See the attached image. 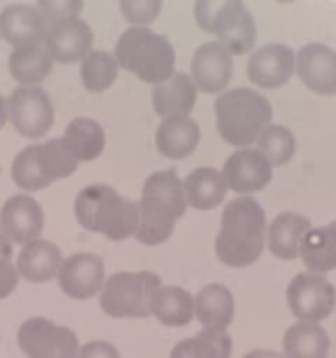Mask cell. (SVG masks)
<instances>
[{"mask_svg":"<svg viewBox=\"0 0 336 358\" xmlns=\"http://www.w3.org/2000/svg\"><path fill=\"white\" fill-rule=\"evenodd\" d=\"M265 208L251 196L231 199L220 213L216 255L227 268H247L261 257L266 245Z\"/></svg>","mask_w":336,"mask_h":358,"instance_id":"6da1fadb","label":"cell"},{"mask_svg":"<svg viewBox=\"0 0 336 358\" xmlns=\"http://www.w3.org/2000/svg\"><path fill=\"white\" fill-rule=\"evenodd\" d=\"M188 210L182 180L174 170L156 171L144 182L139 203L136 241L146 247H158L170 240L175 224Z\"/></svg>","mask_w":336,"mask_h":358,"instance_id":"7a4b0ae2","label":"cell"},{"mask_svg":"<svg viewBox=\"0 0 336 358\" xmlns=\"http://www.w3.org/2000/svg\"><path fill=\"white\" fill-rule=\"evenodd\" d=\"M76 219L84 229L98 233L112 241L135 236L139 227V203L122 198L115 189L93 184L77 194Z\"/></svg>","mask_w":336,"mask_h":358,"instance_id":"3957f363","label":"cell"},{"mask_svg":"<svg viewBox=\"0 0 336 358\" xmlns=\"http://www.w3.org/2000/svg\"><path fill=\"white\" fill-rule=\"evenodd\" d=\"M214 110L219 135L238 149L252 145L273 117L272 103L251 87H234L223 93Z\"/></svg>","mask_w":336,"mask_h":358,"instance_id":"277c9868","label":"cell"},{"mask_svg":"<svg viewBox=\"0 0 336 358\" xmlns=\"http://www.w3.org/2000/svg\"><path fill=\"white\" fill-rule=\"evenodd\" d=\"M114 56L119 69L153 86L164 83L175 73L174 45L167 37L147 27H132L122 31Z\"/></svg>","mask_w":336,"mask_h":358,"instance_id":"5b68a950","label":"cell"},{"mask_svg":"<svg viewBox=\"0 0 336 358\" xmlns=\"http://www.w3.org/2000/svg\"><path fill=\"white\" fill-rule=\"evenodd\" d=\"M160 287V276L150 271L114 273L102 287L100 306L112 318H147Z\"/></svg>","mask_w":336,"mask_h":358,"instance_id":"8992f818","label":"cell"},{"mask_svg":"<svg viewBox=\"0 0 336 358\" xmlns=\"http://www.w3.org/2000/svg\"><path fill=\"white\" fill-rule=\"evenodd\" d=\"M7 121L21 136L38 140L55 124V107L42 87L20 86L6 100Z\"/></svg>","mask_w":336,"mask_h":358,"instance_id":"52a82bcc","label":"cell"},{"mask_svg":"<svg viewBox=\"0 0 336 358\" xmlns=\"http://www.w3.org/2000/svg\"><path fill=\"white\" fill-rule=\"evenodd\" d=\"M18 346L27 358H77L80 348L76 332L41 317L21 324Z\"/></svg>","mask_w":336,"mask_h":358,"instance_id":"ba28073f","label":"cell"},{"mask_svg":"<svg viewBox=\"0 0 336 358\" xmlns=\"http://www.w3.org/2000/svg\"><path fill=\"white\" fill-rule=\"evenodd\" d=\"M287 306L298 320L321 322L336 306V290L324 275L300 273L287 285Z\"/></svg>","mask_w":336,"mask_h":358,"instance_id":"9c48e42d","label":"cell"},{"mask_svg":"<svg viewBox=\"0 0 336 358\" xmlns=\"http://www.w3.org/2000/svg\"><path fill=\"white\" fill-rule=\"evenodd\" d=\"M44 210L30 194H14L0 210V231L10 245H27L38 240L44 231Z\"/></svg>","mask_w":336,"mask_h":358,"instance_id":"30bf717a","label":"cell"},{"mask_svg":"<svg viewBox=\"0 0 336 358\" xmlns=\"http://www.w3.org/2000/svg\"><path fill=\"white\" fill-rule=\"evenodd\" d=\"M58 283L62 292L72 299H91L102 292L105 283L104 259L90 252L70 255L59 268Z\"/></svg>","mask_w":336,"mask_h":358,"instance_id":"8fae6325","label":"cell"},{"mask_svg":"<svg viewBox=\"0 0 336 358\" xmlns=\"http://www.w3.org/2000/svg\"><path fill=\"white\" fill-rule=\"evenodd\" d=\"M296 72V55L286 44L272 42L255 49L247 62V77L262 90L286 86Z\"/></svg>","mask_w":336,"mask_h":358,"instance_id":"7c38bea8","label":"cell"},{"mask_svg":"<svg viewBox=\"0 0 336 358\" xmlns=\"http://www.w3.org/2000/svg\"><path fill=\"white\" fill-rule=\"evenodd\" d=\"M227 191L247 196L265 189L272 182L273 168L255 149H238L231 154L220 170Z\"/></svg>","mask_w":336,"mask_h":358,"instance_id":"4fadbf2b","label":"cell"},{"mask_svg":"<svg viewBox=\"0 0 336 358\" xmlns=\"http://www.w3.org/2000/svg\"><path fill=\"white\" fill-rule=\"evenodd\" d=\"M233 76V56L217 41L205 42L191 59V79L196 90L216 94L224 91Z\"/></svg>","mask_w":336,"mask_h":358,"instance_id":"5bb4252c","label":"cell"},{"mask_svg":"<svg viewBox=\"0 0 336 358\" xmlns=\"http://www.w3.org/2000/svg\"><path fill=\"white\" fill-rule=\"evenodd\" d=\"M301 83L322 96L336 94V51L322 42H310L296 55Z\"/></svg>","mask_w":336,"mask_h":358,"instance_id":"9a60e30c","label":"cell"},{"mask_svg":"<svg viewBox=\"0 0 336 358\" xmlns=\"http://www.w3.org/2000/svg\"><path fill=\"white\" fill-rule=\"evenodd\" d=\"M93 30L80 17L59 21L48 27L44 45L52 62H83L93 51Z\"/></svg>","mask_w":336,"mask_h":358,"instance_id":"2e32d148","label":"cell"},{"mask_svg":"<svg viewBox=\"0 0 336 358\" xmlns=\"http://www.w3.org/2000/svg\"><path fill=\"white\" fill-rule=\"evenodd\" d=\"M48 27L41 10L27 3H10L0 13V37L14 49L44 44Z\"/></svg>","mask_w":336,"mask_h":358,"instance_id":"e0dca14e","label":"cell"},{"mask_svg":"<svg viewBox=\"0 0 336 358\" xmlns=\"http://www.w3.org/2000/svg\"><path fill=\"white\" fill-rule=\"evenodd\" d=\"M62 250L48 240H35L23 245L16 259L20 278L31 283H46L58 278L63 264Z\"/></svg>","mask_w":336,"mask_h":358,"instance_id":"ac0fdd59","label":"cell"},{"mask_svg":"<svg viewBox=\"0 0 336 358\" xmlns=\"http://www.w3.org/2000/svg\"><path fill=\"white\" fill-rule=\"evenodd\" d=\"M312 229L307 217L294 212H284L270 222L266 231L268 250L280 261H294L300 257L304 236Z\"/></svg>","mask_w":336,"mask_h":358,"instance_id":"d6986e66","label":"cell"},{"mask_svg":"<svg viewBox=\"0 0 336 358\" xmlns=\"http://www.w3.org/2000/svg\"><path fill=\"white\" fill-rule=\"evenodd\" d=\"M200 126L189 115L161 119L156 129V147L168 159H184L191 156L200 143Z\"/></svg>","mask_w":336,"mask_h":358,"instance_id":"ffe728a7","label":"cell"},{"mask_svg":"<svg viewBox=\"0 0 336 358\" xmlns=\"http://www.w3.org/2000/svg\"><path fill=\"white\" fill-rule=\"evenodd\" d=\"M198 100V90L188 73L175 72L170 79L153 90L154 112L161 119L174 115H189Z\"/></svg>","mask_w":336,"mask_h":358,"instance_id":"44dd1931","label":"cell"},{"mask_svg":"<svg viewBox=\"0 0 336 358\" xmlns=\"http://www.w3.org/2000/svg\"><path fill=\"white\" fill-rule=\"evenodd\" d=\"M195 317L203 329L226 331L234 317V299L220 283L205 285L195 297Z\"/></svg>","mask_w":336,"mask_h":358,"instance_id":"7402d4cb","label":"cell"},{"mask_svg":"<svg viewBox=\"0 0 336 358\" xmlns=\"http://www.w3.org/2000/svg\"><path fill=\"white\" fill-rule=\"evenodd\" d=\"M182 187L188 206L200 212L217 208L227 194V185L223 175L212 166L196 168L184 178Z\"/></svg>","mask_w":336,"mask_h":358,"instance_id":"603a6c76","label":"cell"},{"mask_svg":"<svg viewBox=\"0 0 336 358\" xmlns=\"http://www.w3.org/2000/svg\"><path fill=\"white\" fill-rule=\"evenodd\" d=\"M331 341L317 322L298 320L284 334V355L287 358H328Z\"/></svg>","mask_w":336,"mask_h":358,"instance_id":"cb8c5ba5","label":"cell"},{"mask_svg":"<svg viewBox=\"0 0 336 358\" xmlns=\"http://www.w3.org/2000/svg\"><path fill=\"white\" fill-rule=\"evenodd\" d=\"M300 257L310 273L335 271L336 269V220L322 227H312L301 245Z\"/></svg>","mask_w":336,"mask_h":358,"instance_id":"d4e9b609","label":"cell"},{"mask_svg":"<svg viewBox=\"0 0 336 358\" xmlns=\"http://www.w3.org/2000/svg\"><path fill=\"white\" fill-rule=\"evenodd\" d=\"M150 315L167 327H182L195 318V297L182 287L161 285L153 297Z\"/></svg>","mask_w":336,"mask_h":358,"instance_id":"484cf974","label":"cell"},{"mask_svg":"<svg viewBox=\"0 0 336 358\" xmlns=\"http://www.w3.org/2000/svg\"><path fill=\"white\" fill-rule=\"evenodd\" d=\"M52 65L44 44L16 48L9 56V73L20 86H38L51 73Z\"/></svg>","mask_w":336,"mask_h":358,"instance_id":"4316f807","label":"cell"},{"mask_svg":"<svg viewBox=\"0 0 336 358\" xmlns=\"http://www.w3.org/2000/svg\"><path fill=\"white\" fill-rule=\"evenodd\" d=\"M245 10L244 0H196L192 14L203 31L219 37L238 23Z\"/></svg>","mask_w":336,"mask_h":358,"instance_id":"83f0119b","label":"cell"},{"mask_svg":"<svg viewBox=\"0 0 336 358\" xmlns=\"http://www.w3.org/2000/svg\"><path fill=\"white\" fill-rule=\"evenodd\" d=\"M63 138L80 163L94 161L105 149V131L102 124L90 117H76L65 128Z\"/></svg>","mask_w":336,"mask_h":358,"instance_id":"f1b7e54d","label":"cell"},{"mask_svg":"<svg viewBox=\"0 0 336 358\" xmlns=\"http://www.w3.org/2000/svg\"><path fill=\"white\" fill-rule=\"evenodd\" d=\"M37 159L42 175L49 182V185L76 173L80 163L63 136L38 143Z\"/></svg>","mask_w":336,"mask_h":358,"instance_id":"f546056e","label":"cell"},{"mask_svg":"<svg viewBox=\"0 0 336 358\" xmlns=\"http://www.w3.org/2000/svg\"><path fill=\"white\" fill-rule=\"evenodd\" d=\"M233 341L226 331L203 329L195 338L182 339L174 346L170 358H230Z\"/></svg>","mask_w":336,"mask_h":358,"instance_id":"4dcf8cb0","label":"cell"},{"mask_svg":"<svg viewBox=\"0 0 336 358\" xmlns=\"http://www.w3.org/2000/svg\"><path fill=\"white\" fill-rule=\"evenodd\" d=\"M119 63L112 52L91 51L80 62V83L90 93H104L115 83Z\"/></svg>","mask_w":336,"mask_h":358,"instance_id":"1f68e13d","label":"cell"},{"mask_svg":"<svg viewBox=\"0 0 336 358\" xmlns=\"http://www.w3.org/2000/svg\"><path fill=\"white\" fill-rule=\"evenodd\" d=\"M258 152L270 163V166H284L296 152V138L293 131L282 124H268L255 140Z\"/></svg>","mask_w":336,"mask_h":358,"instance_id":"d6a6232c","label":"cell"},{"mask_svg":"<svg viewBox=\"0 0 336 358\" xmlns=\"http://www.w3.org/2000/svg\"><path fill=\"white\" fill-rule=\"evenodd\" d=\"M37 149L38 143L24 147L23 150L18 152V156L13 161L10 177H13V182L21 191L37 192L49 187V182L46 180L41 171V166H38Z\"/></svg>","mask_w":336,"mask_h":358,"instance_id":"836d02e7","label":"cell"},{"mask_svg":"<svg viewBox=\"0 0 336 358\" xmlns=\"http://www.w3.org/2000/svg\"><path fill=\"white\" fill-rule=\"evenodd\" d=\"M217 42L230 51L231 56H241L252 51L255 44V21L248 10L238 20V23L223 35L217 37Z\"/></svg>","mask_w":336,"mask_h":358,"instance_id":"e575fe53","label":"cell"},{"mask_svg":"<svg viewBox=\"0 0 336 358\" xmlns=\"http://www.w3.org/2000/svg\"><path fill=\"white\" fill-rule=\"evenodd\" d=\"M119 7L125 20L133 27H147L158 20L163 0H119Z\"/></svg>","mask_w":336,"mask_h":358,"instance_id":"d590c367","label":"cell"},{"mask_svg":"<svg viewBox=\"0 0 336 358\" xmlns=\"http://www.w3.org/2000/svg\"><path fill=\"white\" fill-rule=\"evenodd\" d=\"M84 0H37V9L48 21V24L59 21L76 20L83 10Z\"/></svg>","mask_w":336,"mask_h":358,"instance_id":"8d00e7d4","label":"cell"},{"mask_svg":"<svg viewBox=\"0 0 336 358\" xmlns=\"http://www.w3.org/2000/svg\"><path fill=\"white\" fill-rule=\"evenodd\" d=\"M20 283V273L10 259L0 257V301L9 297Z\"/></svg>","mask_w":336,"mask_h":358,"instance_id":"74e56055","label":"cell"},{"mask_svg":"<svg viewBox=\"0 0 336 358\" xmlns=\"http://www.w3.org/2000/svg\"><path fill=\"white\" fill-rule=\"evenodd\" d=\"M77 358H121L118 348L107 341H91L80 346Z\"/></svg>","mask_w":336,"mask_h":358,"instance_id":"f35d334b","label":"cell"},{"mask_svg":"<svg viewBox=\"0 0 336 358\" xmlns=\"http://www.w3.org/2000/svg\"><path fill=\"white\" fill-rule=\"evenodd\" d=\"M244 358H287V357L280 352H273V350L258 348V350H252V352L245 353Z\"/></svg>","mask_w":336,"mask_h":358,"instance_id":"ab89813d","label":"cell"},{"mask_svg":"<svg viewBox=\"0 0 336 358\" xmlns=\"http://www.w3.org/2000/svg\"><path fill=\"white\" fill-rule=\"evenodd\" d=\"M10 255H13V245L9 243V240H7V238L4 236L2 231H0V257L10 259Z\"/></svg>","mask_w":336,"mask_h":358,"instance_id":"60d3db41","label":"cell"},{"mask_svg":"<svg viewBox=\"0 0 336 358\" xmlns=\"http://www.w3.org/2000/svg\"><path fill=\"white\" fill-rule=\"evenodd\" d=\"M6 122H7V103L2 98V94H0V129L6 126Z\"/></svg>","mask_w":336,"mask_h":358,"instance_id":"b9f144b4","label":"cell"},{"mask_svg":"<svg viewBox=\"0 0 336 358\" xmlns=\"http://www.w3.org/2000/svg\"><path fill=\"white\" fill-rule=\"evenodd\" d=\"M276 2H282V3H289V2H294V0H276Z\"/></svg>","mask_w":336,"mask_h":358,"instance_id":"7bdbcfd3","label":"cell"}]
</instances>
